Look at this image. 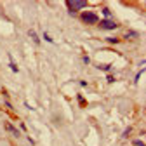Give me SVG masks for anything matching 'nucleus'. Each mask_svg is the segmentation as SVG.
<instances>
[{
    "label": "nucleus",
    "mask_w": 146,
    "mask_h": 146,
    "mask_svg": "<svg viewBox=\"0 0 146 146\" xmlns=\"http://www.w3.org/2000/svg\"><path fill=\"white\" fill-rule=\"evenodd\" d=\"M98 68H99V70H104V71H108V70L111 68V66H110V64H98Z\"/></svg>",
    "instance_id": "obj_7"
},
{
    "label": "nucleus",
    "mask_w": 146,
    "mask_h": 146,
    "mask_svg": "<svg viewBox=\"0 0 146 146\" xmlns=\"http://www.w3.org/2000/svg\"><path fill=\"white\" fill-rule=\"evenodd\" d=\"M87 5L85 0H66V7L70 11V14H75L78 9H84Z\"/></svg>",
    "instance_id": "obj_1"
},
{
    "label": "nucleus",
    "mask_w": 146,
    "mask_h": 146,
    "mask_svg": "<svg viewBox=\"0 0 146 146\" xmlns=\"http://www.w3.org/2000/svg\"><path fill=\"white\" fill-rule=\"evenodd\" d=\"M80 19H82V23H85V25H96V23L99 21V17H98V14L92 12V11H85V12L80 14Z\"/></svg>",
    "instance_id": "obj_2"
},
{
    "label": "nucleus",
    "mask_w": 146,
    "mask_h": 146,
    "mask_svg": "<svg viewBox=\"0 0 146 146\" xmlns=\"http://www.w3.org/2000/svg\"><path fill=\"white\" fill-rule=\"evenodd\" d=\"M11 68H12V71H17V66H16V64H14L12 61H11Z\"/></svg>",
    "instance_id": "obj_12"
},
{
    "label": "nucleus",
    "mask_w": 146,
    "mask_h": 146,
    "mask_svg": "<svg viewBox=\"0 0 146 146\" xmlns=\"http://www.w3.org/2000/svg\"><path fill=\"white\" fill-rule=\"evenodd\" d=\"M44 38H45L47 42H52V38H50V36H49V33H45V35H44Z\"/></svg>",
    "instance_id": "obj_11"
},
{
    "label": "nucleus",
    "mask_w": 146,
    "mask_h": 146,
    "mask_svg": "<svg viewBox=\"0 0 146 146\" xmlns=\"http://www.w3.org/2000/svg\"><path fill=\"white\" fill-rule=\"evenodd\" d=\"M28 35L31 36V38H33V42H35V44H40V40H38V36H36V33H35L33 30H30V31H28Z\"/></svg>",
    "instance_id": "obj_5"
},
{
    "label": "nucleus",
    "mask_w": 146,
    "mask_h": 146,
    "mask_svg": "<svg viewBox=\"0 0 146 146\" xmlns=\"http://www.w3.org/2000/svg\"><path fill=\"white\" fill-rule=\"evenodd\" d=\"M110 44H118V38H108Z\"/></svg>",
    "instance_id": "obj_10"
},
{
    "label": "nucleus",
    "mask_w": 146,
    "mask_h": 146,
    "mask_svg": "<svg viewBox=\"0 0 146 146\" xmlns=\"http://www.w3.org/2000/svg\"><path fill=\"white\" fill-rule=\"evenodd\" d=\"M5 131H9V132H11L14 137H19V136H21V134H19V131H17V129H16V127H14L12 123H5Z\"/></svg>",
    "instance_id": "obj_4"
},
{
    "label": "nucleus",
    "mask_w": 146,
    "mask_h": 146,
    "mask_svg": "<svg viewBox=\"0 0 146 146\" xmlns=\"http://www.w3.org/2000/svg\"><path fill=\"white\" fill-rule=\"evenodd\" d=\"M99 26H101V30H115V28H118V25L115 21H111V19H103L99 23Z\"/></svg>",
    "instance_id": "obj_3"
},
{
    "label": "nucleus",
    "mask_w": 146,
    "mask_h": 146,
    "mask_svg": "<svg viewBox=\"0 0 146 146\" xmlns=\"http://www.w3.org/2000/svg\"><path fill=\"white\" fill-rule=\"evenodd\" d=\"M136 36H137L136 31H127V33H125V38H127V40H129V38H136Z\"/></svg>",
    "instance_id": "obj_6"
},
{
    "label": "nucleus",
    "mask_w": 146,
    "mask_h": 146,
    "mask_svg": "<svg viewBox=\"0 0 146 146\" xmlns=\"http://www.w3.org/2000/svg\"><path fill=\"white\" fill-rule=\"evenodd\" d=\"M134 144H136V146H144V143H143V141H139V139H136V141H134Z\"/></svg>",
    "instance_id": "obj_9"
},
{
    "label": "nucleus",
    "mask_w": 146,
    "mask_h": 146,
    "mask_svg": "<svg viewBox=\"0 0 146 146\" xmlns=\"http://www.w3.org/2000/svg\"><path fill=\"white\" fill-rule=\"evenodd\" d=\"M103 14H104V17H106V19H108L110 16H111V12H110V9H103Z\"/></svg>",
    "instance_id": "obj_8"
}]
</instances>
